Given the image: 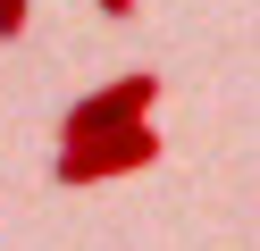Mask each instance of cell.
Returning <instances> with one entry per match:
<instances>
[{
	"instance_id": "6da1fadb",
	"label": "cell",
	"mask_w": 260,
	"mask_h": 251,
	"mask_svg": "<svg viewBox=\"0 0 260 251\" xmlns=\"http://www.w3.org/2000/svg\"><path fill=\"white\" fill-rule=\"evenodd\" d=\"M159 159V126L143 117V126H109V134H68L51 159V184H109V176H135V167Z\"/></svg>"
},
{
	"instance_id": "277c9868",
	"label": "cell",
	"mask_w": 260,
	"mask_h": 251,
	"mask_svg": "<svg viewBox=\"0 0 260 251\" xmlns=\"http://www.w3.org/2000/svg\"><path fill=\"white\" fill-rule=\"evenodd\" d=\"M92 9H101V17H118V25H126V17H135V0H92Z\"/></svg>"
},
{
	"instance_id": "3957f363",
	"label": "cell",
	"mask_w": 260,
	"mask_h": 251,
	"mask_svg": "<svg viewBox=\"0 0 260 251\" xmlns=\"http://www.w3.org/2000/svg\"><path fill=\"white\" fill-rule=\"evenodd\" d=\"M25 17H34V0H0V42H17Z\"/></svg>"
},
{
	"instance_id": "7a4b0ae2",
	"label": "cell",
	"mask_w": 260,
	"mask_h": 251,
	"mask_svg": "<svg viewBox=\"0 0 260 251\" xmlns=\"http://www.w3.org/2000/svg\"><path fill=\"white\" fill-rule=\"evenodd\" d=\"M151 100H159V76L151 67H135V76H118V84H101V92H84L68 117H59V142L68 134H109V126H143L151 117Z\"/></svg>"
}]
</instances>
